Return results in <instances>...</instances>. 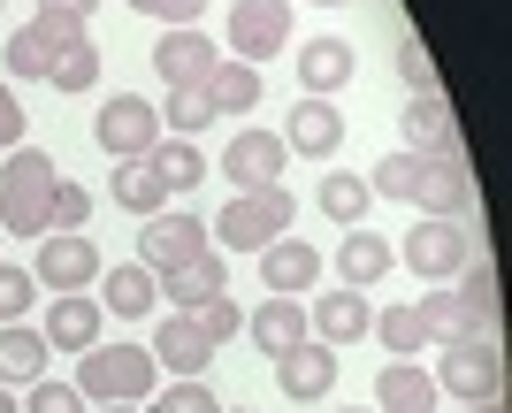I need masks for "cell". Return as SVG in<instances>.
<instances>
[{"instance_id":"obj_1","label":"cell","mask_w":512,"mask_h":413,"mask_svg":"<svg viewBox=\"0 0 512 413\" xmlns=\"http://www.w3.org/2000/svg\"><path fill=\"white\" fill-rule=\"evenodd\" d=\"M367 192L375 199H406L413 215H436V222H459L474 207V176L451 169V161H436V153H383L375 161V176H367Z\"/></svg>"},{"instance_id":"obj_2","label":"cell","mask_w":512,"mask_h":413,"mask_svg":"<svg viewBox=\"0 0 512 413\" xmlns=\"http://www.w3.org/2000/svg\"><path fill=\"white\" fill-rule=\"evenodd\" d=\"M291 222H299L291 192L260 184V192H230V207L207 222V238H214V253H268L276 238H291Z\"/></svg>"},{"instance_id":"obj_3","label":"cell","mask_w":512,"mask_h":413,"mask_svg":"<svg viewBox=\"0 0 512 413\" xmlns=\"http://www.w3.org/2000/svg\"><path fill=\"white\" fill-rule=\"evenodd\" d=\"M54 153L16 146L0 161V238H46V199H54Z\"/></svg>"},{"instance_id":"obj_4","label":"cell","mask_w":512,"mask_h":413,"mask_svg":"<svg viewBox=\"0 0 512 413\" xmlns=\"http://www.w3.org/2000/svg\"><path fill=\"white\" fill-rule=\"evenodd\" d=\"M77 391L100 398V406H146L161 391V368H153L146 345H92L77 352Z\"/></svg>"},{"instance_id":"obj_5","label":"cell","mask_w":512,"mask_h":413,"mask_svg":"<svg viewBox=\"0 0 512 413\" xmlns=\"http://www.w3.org/2000/svg\"><path fill=\"white\" fill-rule=\"evenodd\" d=\"M230 62H268V54H291V0H230V39H222Z\"/></svg>"},{"instance_id":"obj_6","label":"cell","mask_w":512,"mask_h":413,"mask_svg":"<svg viewBox=\"0 0 512 413\" xmlns=\"http://www.w3.org/2000/svg\"><path fill=\"white\" fill-rule=\"evenodd\" d=\"M436 391L459 398V406H497L505 398V352L490 337H474V345H451L444 368H436Z\"/></svg>"},{"instance_id":"obj_7","label":"cell","mask_w":512,"mask_h":413,"mask_svg":"<svg viewBox=\"0 0 512 413\" xmlns=\"http://www.w3.org/2000/svg\"><path fill=\"white\" fill-rule=\"evenodd\" d=\"M92 138H100L107 161H146V153L161 146V108L138 100V92H115V100L92 115Z\"/></svg>"},{"instance_id":"obj_8","label":"cell","mask_w":512,"mask_h":413,"mask_svg":"<svg viewBox=\"0 0 512 413\" xmlns=\"http://www.w3.org/2000/svg\"><path fill=\"white\" fill-rule=\"evenodd\" d=\"M100 245L85 238V230H54V238H39V253H31V283H39V291H54V299H62V291H92V283H100Z\"/></svg>"},{"instance_id":"obj_9","label":"cell","mask_w":512,"mask_h":413,"mask_svg":"<svg viewBox=\"0 0 512 413\" xmlns=\"http://www.w3.org/2000/svg\"><path fill=\"white\" fill-rule=\"evenodd\" d=\"M85 39H92V31H85L77 16H46V8H39V16L23 23L16 39L0 46V62H8V77H46V69L62 62L69 46H85Z\"/></svg>"},{"instance_id":"obj_10","label":"cell","mask_w":512,"mask_h":413,"mask_svg":"<svg viewBox=\"0 0 512 413\" xmlns=\"http://www.w3.org/2000/svg\"><path fill=\"white\" fill-rule=\"evenodd\" d=\"M467 261H474L467 222H436V215H421V222L406 230V268H413L421 283H451Z\"/></svg>"},{"instance_id":"obj_11","label":"cell","mask_w":512,"mask_h":413,"mask_svg":"<svg viewBox=\"0 0 512 413\" xmlns=\"http://www.w3.org/2000/svg\"><path fill=\"white\" fill-rule=\"evenodd\" d=\"M207 215H184V207H161V215H146V230H138V261L153 268V276H169V268H184V261H199L207 253Z\"/></svg>"},{"instance_id":"obj_12","label":"cell","mask_w":512,"mask_h":413,"mask_svg":"<svg viewBox=\"0 0 512 413\" xmlns=\"http://www.w3.org/2000/svg\"><path fill=\"white\" fill-rule=\"evenodd\" d=\"M283 161H291V146H283L276 131H230V146H222V176H230V192H260V184H283Z\"/></svg>"},{"instance_id":"obj_13","label":"cell","mask_w":512,"mask_h":413,"mask_svg":"<svg viewBox=\"0 0 512 413\" xmlns=\"http://www.w3.org/2000/svg\"><path fill=\"white\" fill-rule=\"evenodd\" d=\"M398 131H406V153H436V161H451V169H467V146H459V131H451V100L444 92L406 100V108H398Z\"/></svg>"},{"instance_id":"obj_14","label":"cell","mask_w":512,"mask_h":413,"mask_svg":"<svg viewBox=\"0 0 512 413\" xmlns=\"http://www.w3.org/2000/svg\"><path fill=\"white\" fill-rule=\"evenodd\" d=\"M367 329H375V306H367V291H321L314 306H306V337L314 345H360Z\"/></svg>"},{"instance_id":"obj_15","label":"cell","mask_w":512,"mask_h":413,"mask_svg":"<svg viewBox=\"0 0 512 413\" xmlns=\"http://www.w3.org/2000/svg\"><path fill=\"white\" fill-rule=\"evenodd\" d=\"M153 368H169L176 383H192V375H207V360H214V345H207V329L192 322V314H161V329H153Z\"/></svg>"},{"instance_id":"obj_16","label":"cell","mask_w":512,"mask_h":413,"mask_svg":"<svg viewBox=\"0 0 512 413\" xmlns=\"http://www.w3.org/2000/svg\"><path fill=\"white\" fill-rule=\"evenodd\" d=\"M100 322H107V306L92 291H62V299L46 306L39 337H46V352H92L100 345Z\"/></svg>"},{"instance_id":"obj_17","label":"cell","mask_w":512,"mask_h":413,"mask_svg":"<svg viewBox=\"0 0 512 413\" xmlns=\"http://www.w3.org/2000/svg\"><path fill=\"white\" fill-rule=\"evenodd\" d=\"M222 62V46L199 31V23H176V31H161V46H153V69H161V85H207V69Z\"/></svg>"},{"instance_id":"obj_18","label":"cell","mask_w":512,"mask_h":413,"mask_svg":"<svg viewBox=\"0 0 512 413\" xmlns=\"http://www.w3.org/2000/svg\"><path fill=\"white\" fill-rule=\"evenodd\" d=\"M276 138L299 153V161H337V146H344V108H337V100H299V108H291V123H283Z\"/></svg>"},{"instance_id":"obj_19","label":"cell","mask_w":512,"mask_h":413,"mask_svg":"<svg viewBox=\"0 0 512 413\" xmlns=\"http://www.w3.org/2000/svg\"><path fill=\"white\" fill-rule=\"evenodd\" d=\"M276 391L291 398V406H314V398H329V391H337V352L314 345V337H306V345H291V352L276 360Z\"/></svg>"},{"instance_id":"obj_20","label":"cell","mask_w":512,"mask_h":413,"mask_svg":"<svg viewBox=\"0 0 512 413\" xmlns=\"http://www.w3.org/2000/svg\"><path fill=\"white\" fill-rule=\"evenodd\" d=\"M299 54V85H306V100H337L352 77H360V54L344 39H306V46H291Z\"/></svg>"},{"instance_id":"obj_21","label":"cell","mask_w":512,"mask_h":413,"mask_svg":"<svg viewBox=\"0 0 512 413\" xmlns=\"http://www.w3.org/2000/svg\"><path fill=\"white\" fill-rule=\"evenodd\" d=\"M260 283H268V299H299V291L321 283V253L306 238H276L260 253Z\"/></svg>"},{"instance_id":"obj_22","label":"cell","mask_w":512,"mask_h":413,"mask_svg":"<svg viewBox=\"0 0 512 413\" xmlns=\"http://www.w3.org/2000/svg\"><path fill=\"white\" fill-rule=\"evenodd\" d=\"M436 406H444V391H436V375L421 360H390L375 375V413H436Z\"/></svg>"},{"instance_id":"obj_23","label":"cell","mask_w":512,"mask_h":413,"mask_svg":"<svg viewBox=\"0 0 512 413\" xmlns=\"http://www.w3.org/2000/svg\"><path fill=\"white\" fill-rule=\"evenodd\" d=\"M390 261H398V253H390V238L383 230H344V245H337V276H344V291H375V283L390 276Z\"/></svg>"},{"instance_id":"obj_24","label":"cell","mask_w":512,"mask_h":413,"mask_svg":"<svg viewBox=\"0 0 512 413\" xmlns=\"http://www.w3.org/2000/svg\"><path fill=\"white\" fill-rule=\"evenodd\" d=\"M245 337H253L268 360H283L291 345H306V306L299 299H260L253 314H245Z\"/></svg>"},{"instance_id":"obj_25","label":"cell","mask_w":512,"mask_h":413,"mask_svg":"<svg viewBox=\"0 0 512 413\" xmlns=\"http://www.w3.org/2000/svg\"><path fill=\"white\" fill-rule=\"evenodd\" d=\"M100 306L115 314V322H138V314H153V299H161V283H153V268L146 261H115V268H100Z\"/></svg>"},{"instance_id":"obj_26","label":"cell","mask_w":512,"mask_h":413,"mask_svg":"<svg viewBox=\"0 0 512 413\" xmlns=\"http://www.w3.org/2000/svg\"><path fill=\"white\" fill-rule=\"evenodd\" d=\"M161 283V291H169L176 299V314H192V306H207L214 291H222V283H230V253H199V261H184V268H169V276H153Z\"/></svg>"},{"instance_id":"obj_27","label":"cell","mask_w":512,"mask_h":413,"mask_svg":"<svg viewBox=\"0 0 512 413\" xmlns=\"http://www.w3.org/2000/svg\"><path fill=\"white\" fill-rule=\"evenodd\" d=\"M46 375V337L31 322H8L0 329V391H31Z\"/></svg>"},{"instance_id":"obj_28","label":"cell","mask_w":512,"mask_h":413,"mask_svg":"<svg viewBox=\"0 0 512 413\" xmlns=\"http://www.w3.org/2000/svg\"><path fill=\"white\" fill-rule=\"evenodd\" d=\"M207 108L214 115H245V108H260V69L253 62H230V54H222V62L207 69Z\"/></svg>"},{"instance_id":"obj_29","label":"cell","mask_w":512,"mask_h":413,"mask_svg":"<svg viewBox=\"0 0 512 413\" xmlns=\"http://www.w3.org/2000/svg\"><path fill=\"white\" fill-rule=\"evenodd\" d=\"M413 314H421V329H428V345H436V352L474 345V337H482V329H474V314L451 299V291H421V306H413Z\"/></svg>"},{"instance_id":"obj_30","label":"cell","mask_w":512,"mask_h":413,"mask_svg":"<svg viewBox=\"0 0 512 413\" xmlns=\"http://www.w3.org/2000/svg\"><path fill=\"white\" fill-rule=\"evenodd\" d=\"M107 192H115V207H130V215H161V207H169V184H161L153 161H115Z\"/></svg>"},{"instance_id":"obj_31","label":"cell","mask_w":512,"mask_h":413,"mask_svg":"<svg viewBox=\"0 0 512 413\" xmlns=\"http://www.w3.org/2000/svg\"><path fill=\"white\" fill-rule=\"evenodd\" d=\"M321 215H329V222H337V230H360V222H367V207H375V192H367V176H352V169H329V176H321Z\"/></svg>"},{"instance_id":"obj_32","label":"cell","mask_w":512,"mask_h":413,"mask_svg":"<svg viewBox=\"0 0 512 413\" xmlns=\"http://www.w3.org/2000/svg\"><path fill=\"white\" fill-rule=\"evenodd\" d=\"M451 299L467 306V314H474V329L490 337V322H497V268H490V261H467L459 276H451Z\"/></svg>"},{"instance_id":"obj_33","label":"cell","mask_w":512,"mask_h":413,"mask_svg":"<svg viewBox=\"0 0 512 413\" xmlns=\"http://www.w3.org/2000/svg\"><path fill=\"white\" fill-rule=\"evenodd\" d=\"M146 161L161 169V184H169V192H192L199 176H207V153H199L192 138H161V146H153Z\"/></svg>"},{"instance_id":"obj_34","label":"cell","mask_w":512,"mask_h":413,"mask_svg":"<svg viewBox=\"0 0 512 413\" xmlns=\"http://www.w3.org/2000/svg\"><path fill=\"white\" fill-rule=\"evenodd\" d=\"M161 123H169L176 138H199V131L214 123L207 92H199V85H169V100H161Z\"/></svg>"},{"instance_id":"obj_35","label":"cell","mask_w":512,"mask_h":413,"mask_svg":"<svg viewBox=\"0 0 512 413\" xmlns=\"http://www.w3.org/2000/svg\"><path fill=\"white\" fill-rule=\"evenodd\" d=\"M46 85H54V92H92V85H100V46H69V54H62V62H54V69H46Z\"/></svg>"},{"instance_id":"obj_36","label":"cell","mask_w":512,"mask_h":413,"mask_svg":"<svg viewBox=\"0 0 512 413\" xmlns=\"http://www.w3.org/2000/svg\"><path fill=\"white\" fill-rule=\"evenodd\" d=\"M375 337H383L398 360H413V352L428 345V329H421V314H413V306H390V314H375Z\"/></svg>"},{"instance_id":"obj_37","label":"cell","mask_w":512,"mask_h":413,"mask_svg":"<svg viewBox=\"0 0 512 413\" xmlns=\"http://www.w3.org/2000/svg\"><path fill=\"white\" fill-rule=\"evenodd\" d=\"M146 413H222V398L207 391V375H192V383H169V391H153Z\"/></svg>"},{"instance_id":"obj_38","label":"cell","mask_w":512,"mask_h":413,"mask_svg":"<svg viewBox=\"0 0 512 413\" xmlns=\"http://www.w3.org/2000/svg\"><path fill=\"white\" fill-rule=\"evenodd\" d=\"M31 306H39V283H31V268L0 261V329H8V322H23Z\"/></svg>"},{"instance_id":"obj_39","label":"cell","mask_w":512,"mask_h":413,"mask_svg":"<svg viewBox=\"0 0 512 413\" xmlns=\"http://www.w3.org/2000/svg\"><path fill=\"white\" fill-rule=\"evenodd\" d=\"M85 215H92V192L85 184H54V199H46V238H54V230H85Z\"/></svg>"},{"instance_id":"obj_40","label":"cell","mask_w":512,"mask_h":413,"mask_svg":"<svg viewBox=\"0 0 512 413\" xmlns=\"http://www.w3.org/2000/svg\"><path fill=\"white\" fill-rule=\"evenodd\" d=\"M192 322L207 329V345L222 352V345H230V337H237V329H245V314H237V299H230V291H214L207 306H192Z\"/></svg>"},{"instance_id":"obj_41","label":"cell","mask_w":512,"mask_h":413,"mask_svg":"<svg viewBox=\"0 0 512 413\" xmlns=\"http://www.w3.org/2000/svg\"><path fill=\"white\" fill-rule=\"evenodd\" d=\"M23 413H85V391H77V383L39 375V383H31V398H23Z\"/></svg>"},{"instance_id":"obj_42","label":"cell","mask_w":512,"mask_h":413,"mask_svg":"<svg viewBox=\"0 0 512 413\" xmlns=\"http://www.w3.org/2000/svg\"><path fill=\"white\" fill-rule=\"evenodd\" d=\"M398 77H406L413 100H428V92H436V62H428V46H421V39L398 46Z\"/></svg>"},{"instance_id":"obj_43","label":"cell","mask_w":512,"mask_h":413,"mask_svg":"<svg viewBox=\"0 0 512 413\" xmlns=\"http://www.w3.org/2000/svg\"><path fill=\"white\" fill-rule=\"evenodd\" d=\"M130 8H138V16H153V23H169V31L207 16V0H130Z\"/></svg>"},{"instance_id":"obj_44","label":"cell","mask_w":512,"mask_h":413,"mask_svg":"<svg viewBox=\"0 0 512 413\" xmlns=\"http://www.w3.org/2000/svg\"><path fill=\"white\" fill-rule=\"evenodd\" d=\"M16 146H23V100L0 85V153H16Z\"/></svg>"},{"instance_id":"obj_45","label":"cell","mask_w":512,"mask_h":413,"mask_svg":"<svg viewBox=\"0 0 512 413\" xmlns=\"http://www.w3.org/2000/svg\"><path fill=\"white\" fill-rule=\"evenodd\" d=\"M46 16H77V23H92V8H100V0H39Z\"/></svg>"},{"instance_id":"obj_46","label":"cell","mask_w":512,"mask_h":413,"mask_svg":"<svg viewBox=\"0 0 512 413\" xmlns=\"http://www.w3.org/2000/svg\"><path fill=\"white\" fill-rule=\"evenodd\" d=\"M0 413H23V406H16V391H0Z\"/></svg>"},{"instance_id":"obj_47","label":"cell","mask_w":512,"mask_h":413,"mask_svg":"<svg viewBox=\"0 0 512 413\" xmlns=\"http://www.w3.org/2000/svg\"><path fill=\"white\" fill-rule=\"evenodd\" d=\"M467 413H505V398H497V406H467Z\"/></svg>"},{"instance_id":"obj_48","label":"cell","mask_w":512,"mask_h":413,"mask_svg":"<svg viewBox=\"0 0 512 413\" xmlns=\"http://www.w3.org/2000/svg\"><path fill=\"white\" fill-rule=\"evenodd\" d=\"M314 8H344V0H314Z\"/></svg>"},{"instance_id":"obj_49","label":"cell","mask_w":512,"mask_h":413,"mask_svg":"<svg viewBox=\"0 0 512 413\" xmlns=\"http://www.w3.org/2000/svg\"><path fill=\"white\" fill-rule=\"evenodd\" d=\"M107 413H138V406H107Z\"/></svg>"},{"instance_id":"obj_50","label":"cell","mask_w":512,"mask_h":413,"mask_svg":"<svg viewBox=\"0 0 512 413\" xmlns=\"http://www.w3.org/2000/svg\"><path fill=\"white\" fill-rule=\"evenodd\" d=\"M222 413H230V406H222ZM237 413H253V406H237Z\"/></svg>"},{"instance_id":"obj_51","label":"cell","mask_w":512,"mask_h":413,"mask_svg":"<svg viewBox=\"0 0 512 413\" xmlns=\"http://www.w3.org/2000/svg\"><path fill=\"white\" fill-rule=\"evenodd\" d=\"M344 413H360V406H344Z\"/></svg>"},{"instance_id":"obj_52","label":"cell","mask_w":512,"mask_h":413,"mask_svg":"<svg viewBox=\"0 0 512 413\" xmlns=\"http://www.w3.org/2000/svg\"><path fill=\"white\" fill-rule=\"evenodd\" d=\"M0 8H8V0H0Z\"/></svg>"}]
</instances>
